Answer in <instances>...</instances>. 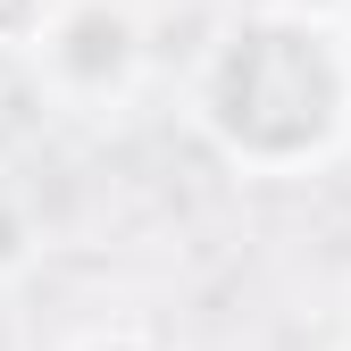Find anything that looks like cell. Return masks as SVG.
Listing matches in <instances>:
<instances>
[{"label": "cell", "instance_id": "cell-1", "mask_svg": "<svg viewBox=\"0 0 351 351\" xmlns=\"http://www.w3.org/2000/svg\"><path fill=\"white\" fill-rule=\"evenodd\" d=\"M193 134L243 176H310L351 143V34L335 9L268 0L209 34L193 67Z\"/></svg>", "mask_w": 351, "mask_h": 351}, {"label": "cell", "instance_id": "cell-2", "mask_svg": "<svg viewBox=\"0 0 351 351\" xmlns=\"http://www.w3.org/2000/svg\"><path fill=\"white\" fill-rule=\"evenodd\" d=\"M25 59H34L42 93L59 109L109 117V109L134 101L143 75H151V25H143L134 0H59Z\"/></svg>", "mask_w": 351, "mask_h": 351}, {"label": "cell", "instance_id": "cell-3", "mask_svg": "<svg viewBox=\"0 0 351 351\" xmlns=\"http://www.w3.org/2000/svg\"><path fill=\"white\" fill-rule=\"evenodd\" d=\"M51 9L59 0H0V59H25L42 42V25H51Z\"/></svg>", "mask_w": 351, "mask_h": 351}, {"label": "cell", "instance_id": "cell-4", "mask_svg": "<svg viewBox=\"0 0 351 351\" xmlns=\"http://www.w3.org/2000/svg\"><path fill=\"white\" fill-rule=\"evenodd\" d=\"M34 243H42V234H34V209H25L17 193H0V276H17L25 259H34Z\"/></svg>", "mask_w": 351, "mask_h": 351}, {"label": "cell", "instance_id": "cell-5", "mask_svg": "<svg viewBox=\"0 0 351 351\" xmlns=\"http://www.w3.org/2000/svg\"><path fill=\"white\" fill-rule=\"evenodd\" d=\"M67 351H176V343H159L151 326H93V335H75Z\"/></svg>", "mask_w": 351, "mask_h": 351}, {"label": "cell", "instance_id": "cell-6", "mask_svg": "<svg viewBox=\"0 0 351 351\" xmlns=\"http://www.w3.org/2000/svg\"><path fill=\"white\" fill-rule=\"evenodd\" d=\"M343 351H351V343H343Z\"/></svg>", "mask_w": 351, "mask_h": 351}]
</instances>
